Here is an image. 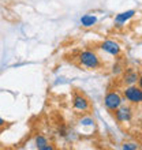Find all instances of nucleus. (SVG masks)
I'll return each instance as SVG.
<instances>
[{
	"mask_svg": "<svg viewBox=\"0 0 142 150\" xmlns=\"http://www.w3.org/2000/svg\"><path fill=\"white\" fill-rule=\"evenodd\" d=\"M78 62L81 66L89 68V70H97L101 66L99 55L94 51H90V49L81 52L78 55Z\"/></svg>",
	"mask_w": 142,
	"mask_h": 150,
	"instance_id": "f257e3e1",
	"label": "nucleus"
},
{
	"mask_svg": "<svg viewBox=\"0 0 142 150\" xmlns=\"http://www.w3.org/2000/svg\"><path fill=\"white\" fill-rule=\"evenodd\" d=\"M123 98L129 101L131 105H141L142 104V90L137 85L126 86L123 89Z\"/></svg>",
	"mask_w": 142,
	"mask_h": 150,
	"instance_id": "f03ea898",
	"label": "nucleus"
},
{
	"mask_svg": "<svg viewBox=\"0 0 142 150\" xmlns=\"http://www.w3.org/2000/svg\"><path fill=\"white\" fill-rule=\"evenodd\" d=\"M104 105L108 111L115 112L120 105H123V97L118 91H108L104 97Z\"/></svg>",
	"mask_w": 142,
	"mask_h": 150,
	"instance_id": "7ed1b4c3",
	"label": "nucleus"
},
{
	"mask_svg": "<svg viewBox=\"0 0 142 150\" xmlns=\"http://www.w3.org/2000/svg\"><path fill=\"white\" fill-rule=\"evenodd\" d=\"M115 119L118 123H129L133 119V109L129 105H120L115 111Z\"/></svg>",
	"mask_w": 142,
	"mask_h": 150,
	"instance_id": "20e7f679",
	"label": "nucleus"
},
{
	"mask_svg": "<svg viewBox=\"0 0 142 150\" xmlns=\"http://www.w3.org/2000/svg\"><path fill=\"white\" fill-rule=\"evenodd\" d=\"M100 49L105 53L111 56H119L120 55V45H119L116 41H112V40H105L100 44Z\"/></svg>",
	"mask_w": 142,
	"mask_h": 150,
	"instance_id": "39448f33",
	"label": "nucleus"
},
{
	"mask_svg": "<svg viewBox=\"0 0 142 150\" xmlns=\"http://www.w3.org/2000/svg\"><path fill=\"white\" fill-rule=\"evenodd\" d=\"M72 107L75 111L78 112H87L90 109V103L87 101L86 97H83L82 94H74L72 97Z\"/></svg>",
	"mask_w": 142,
	"mask_h": 150,
	"instance_id": "423d86ee",
	"label": "nucleus"
},
{
	"mask_svg": "<svg viewBox=\"0 0 142 150\" xmlns=\"http://www.w3.org/2000/svg\"><path fill=\"white\" fill-rule=\"evenodd\" d=\"M139 79V74L133 68H129L126 71H123L122 83L124 86H131V85H137Z\"/></svg>",
	"mask_w": 142,
	"mask_h": 150,
	"instance_id": "0eeeda50",
	"label": "nucleus"
},
{
	"mask_svg": "<svg viewBox=\"0 0 142 150\" xmlns=\"http://www.w3.org/2000/svg\"><path fill=\"white\" fill-rule=\"evenodd\" d=\"M135 14H137L135 10H127V11L120 12V14H118V15L115 16V23L118 25V26H122L123 23H126L127 21H130Z\"/></svg>",
	"mask_w": 142,
	"mask_h": 150,
	"instance_id": "6e6552de",
	"label": "nucleus"
},
{
	"mask_svg": "<svg viewBox=\"0 0 142 150\" xmlns=\"http://www.w3.org/2000/svg\"><path fill=\"white\" fill-rule=\"evenodd\" d=\"M34 143L38 150H53V146H51L48 143V139L44 135H37L34 139Z\"/></svg>",
	"mask_w": 142,
	"mask_h": 150,
	"instance_id": "1a4fd4ad",
	"label": "nucleus"
},
{
	"mask_svg": "<svg viewBox=\"0 0 142 150\" xmlns=\"http://www.w3.org/2000/svg\"><path fill=\"white\" fill-rule=\"evenodd\" d=\"M96 23H97V18H96L94 15L86 14V15H83L82 18H81V25H82L83 28H92V26H94Z\"/></svg>",
	"mask_w": 142,
	"mask_h": 150,
	"instance_id": "9d476101",
	"label": "nucleus"
},
{
	"mask_svg": "<svg viewBox=\"0 0 142 150\" xmlns=\"http://www.w3.org/2000/svg\"><path fill=\"white\" fill-rule=\"evenodd\" d=\"M79 124L83 127H94V119L90 117V116H85V117H82L81 120H79Z\"/></svg>",
	"mask_w": 142,
	"mask_h": 150,
	"instance_id": "9b49d317",
	"label": "nucleus"
},
{
	"mask_svg": "<svg viewBox=\"0 0 142 150\" xmlns=\"http://www.w3.org/2000/svg\"><path fill=\"white\" fill-rule=\"evenodd\" d=\"M122 149H124V150H137V149H139V145L138 143H135V142H124L122 145Z\"/></svg>",
	"mask_w": 142,
	"mask_h": 150,
	"instance_id": "f8f14e48",
	"label": "nucleus"
},
{
	"mask_svg": "<svg viewBox=\"0 0 142 150\" xmlns=\"http://www.w3.org/2000/svg\"><path fill=\"white\" fill-rule=\"evenodd\" d=\"M122 72H123V68L119 63H116V64L112 66V74L114 75H119V74H122Z\"/></svg>",
	"mask_w": 142,
	"mask_h": 150,
	"instance_id": "ddd939ff",
	"label": "nucleus"
},
{
	"mask_svg": "<svg viewBox=\"0 0 142 150\" xmlns=\"http://www.w3.org/2000/svg\"><path fill=\"white\" fill-rule=\"evenodd\" d=\"M137 85H138V87L142 90V74L139 75V79H138V83H137Z\"/></svg>",
	"mask_w": 142,
	"mask_h": 150,
	"instance_id": "4468645a",
	"label": "nucleus"
},
{
	"mask_svg": "<svg viewBox=\"0 0 142 150\" xmlns=\"http://www.w3.org/2000/svg\"><path fill=\"white\" fill-rule=\"evenodd\" d=\"M4 126H6V122H4L3 119L0 117V130H1V128H4Z\"/></svg>",
	"mask_w": 142,
	"mask_h": 150,
	"instance_id": "2eb2a0df",
	"label": "nucleus"
}]
</instances>
